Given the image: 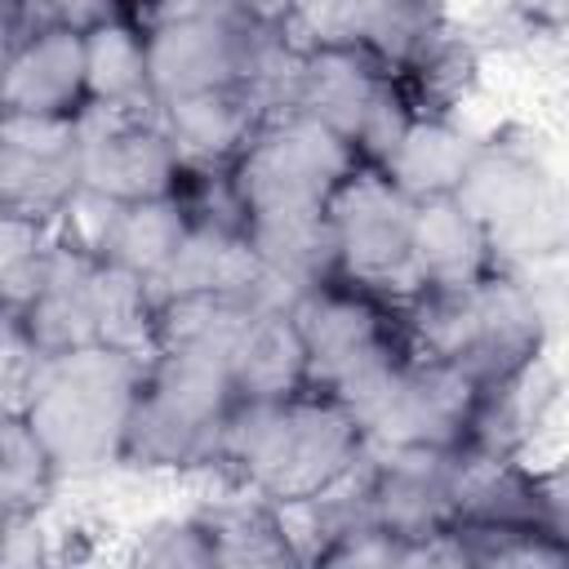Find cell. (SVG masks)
I'll return each instance as SVG.
<instances>
[{
  "label": "cell",
  "instance_id": "ba28073f",
  "mask_svg": "<svg viewBox=\"0 0 569 569\" xmlns=\"http://www.w3.org/2000/svg\"><path fill=\"white\" fill-rule=\"evenodd\" d=\"M485 227L498 267H547L565 253V196L538 138L520 124L476 142L471 169L453 191Z\"/></svg>",
  "mask_w": 569,
  "mask_h": 569
},
{
  "label": "cell",
  "instance_id": "8992f818",
  "mask_svg": "<svg viewBox=\"0 0 569 569\" xmlns=\"http://www.w3.org/2000/svg\"><path fill=\"white\" fill-rule=\"evenodd\" d=\"M267 111H298L333 129L360 164L382 169L405 124L413 120L409 98L400 93L396 67L356 44L289 49L276 76L262 84Z\"/></svg>",
  "mask_w": 569,
  "mask_h": 569
},
{
  "label": "cell",
  "instance_id": "7a4b0ae2",
  "mask_svg": "<svg viewBox=\"0 0 569 569\" xmlns=\"http://www.w3.org/2000/svg\"><path fill=\"white\" fill-rule=\"evenodd\" d=\"M142 369L147 356L107 342L36 351L18 396V418L49 453L58 480L120 467Z\"/></svg>",
  "mask_w": 569,
  "mask_h": 569
},
{
  "label": "cell",
  "instance_id": "5b68a950",
  "mask_svg": "<svg viewBox=\"0 0 569 569\" xmlns=\"http://www.w3.org/2000/svg\"><path fill=\"white\" fill-rule=\"evenodd\" d=\"M231 409H236V387L227 356L196 347L151 351L124 427L120 467H142V471L218 467Z\"/></svg>",
  "mask_w": 569,
  "mask_h": 569
},
{
  "label": "cell",
  "instance_id": "d590c367",
  "mask_svg": "<svg viewBox=\"0 0 569 569\" xmlns=\"http://www.w3.org/2000/svg\"><path fill=\"white\" fill-rule=\"evenodd\" d=\"M538 31H547L551 40L565 31V18H569V0H511Z\"/></svg>",
  "mask_w": 569,
  "mask_h": 569
},
{
  "label": "cell",
  "instance_id": "7402d4cb",
  "mask_svg": "<svg viewBox=\"0 0 569 569\" xmlns=\"http://www.w3.org/2000/svg\"><path fill=\"white\" fill-rule=\"evenodd\" d=\"M227 369H231V387H236V400H280V396H293L307 387V351H302V338H298V325L289 316V307H258L231 356H227Z\"/></svg>",
  "mask_w": 569,
  "mask_h": 569
},
{
  "label": "cell",
  "instance_id": "44dd1931",
  "mask_svg": "<svg viewBox=\"0 0 569 569\" xmlns=\"http://www.w3.org/2000/svg\"><path fill=\"white\" fill-rule=\"evenodd\" d=\"M556 396H560V378H556V369L547 365V351H542L529 365H520L516 373H507V378H498L480 391L467 449L525 458L533 436L547 427V418L556 409Z\"/></svg>",
  "mask_w": 569,
  "mask_h": 569
},
{
  "label": "cell",
  "instance_id": "30bf717a",
  "mask_svg": "<svg viewBox=\"0 0 569 569\" xmlns=\"http://www.w3.org/2000/svg\"><path fill=\"white\" fill-rule=\"evenodd\" d=\"M360 164V156L320 120L298 111H267L240 156L227 164L244 222L320 213L333 187Z\"/></svg>",
  "mask_w": 569,
  "mask_h": 569
},
{
  "label": "cell",
  "instance_id": "f35d334b",
  "mask_svg": "<svg viewBox=\"0 0 569 569\" xmlns=\"http://www.w3.org/2000/svg\"><path fill=\"white\" fill-rule=\"evenodd\" d=\"M9 525H18V516H9V511H4V507H0V538H4V533H9Z\"/></svg>",
  "mask_w": 569,
  "mask_h": 569
},
{
  "label": "cell",
  "instance_id": "f546056e",
  "mask_svg": "<svg viewBox=\"0 0 569 569\" xmlns=\"http://www.w3.org/2000/svg\"><path fill=\"white\" fill-rule=\"evenodd\" d=\"M53 485H58V471H53L49 453L40 449L31 427L13 413L9 431L0 440V507L18 520H31L49 502Z\"/></svg>",
  "mask_w": 569,
  "mask_h": 569
},
{
  "label": "cell",
  "instance_id": "484cf974",
  "mask_svg": "<svg viewBox=\"0 0 569 569\" xmlns=\"http://www.w3.org/2000/svg\"><path fill=\"white\" fill-rule=\"evenodd\" d=\"M218 569H276L298 565V551L289 542L284 516L276 502L244 489V498H222L196 511Z\"/></svg>",
  "mask_w": 569,
  "mask_h": 569
},
{
  "label": "cell",
  "instance_id": "603a6c76",
  "mask_svg": "<svg viewBox=\"0 0 569 569\" xmlns=\"http://www.w3.org/2000/svg\"><path fill=\"white\" fill-rule=\"evenodd\" d=\"M284 36L298 49L356 44V49L378 53L391 67H400L405 53L413 49L396 0H293Z\"/></svg>",
  "mask_w": 569,
  "mask_h": 569
},
{
  "label": "cell",
  "instance_id": "ffe728a7",
  "mask_svg": "<svg viewBox=\"0 0 569 569\" xmlns=\"http://www.w3.org/2000/svg\"><path fill=\"white\" fill-rule=\"evenodd\" d=\"M262 116H267V98L258 93V84L204 89L156 107V120L178 147L182 164H231L249 142V133L262 124Z\"/></svg>",
  "mask_w": 569,
  "mask_h": 569
},
{
  "label": "cell",
  "instance_id": "6da1fadb",
  "mask_svg": "<svg viewBox=\"0 0 569 569\" xmlns=\"http://www.w3.org/2000/svg\"><path fill=\"white\" fill-rule=\"evenodd\" d=\"M365 458L356 413L316 387L280 400H236L218 467L276 507H302L338 489Z\"/></svg>",
  "mask_w": 569,
  "mask_h": 569
},
{
  "label": "cell",
  "instance_id": "ac0fdd59",
  "mask_svg": "<svg viewBox=\"0 0 569 569\" xmlns=\"http://www.w3.org/2000/svg\"><path fill=\"white\" fill-rule=\"evenodd\" d=\"M84 31H22L0 62V116L76 120L84 111Z\"/></svg>",
  "mask_w": 569,
  "mask_h": 569
},
{
  "label": "cell",
  "instance_id": "cb8c5ba5",
  "mask_svg": "<svg viewBox=\"0 0 569 569\" xmlns=\"http://www.w3.org/2000/svg\"><path fill=\"white\" fill-rule=\"evenodd\" d=\"M476 142L480 138L467 124H458V116H413L391 156L382 160V173L409 200L453 196L471 169Z\"/></svg>",
  "mask_w": 569,
  "mask_h": 569
},
{
  "label": "cell",
  "instance_id": "d6a6232c",
  "mask_svg": "<svg viewBox=\"0 0 569 569\" xmlns=\"http://www.w3.org/2000/svg\"><path fill=\"white\" fill-rule=\"evenodd\" d=\"M18 9H22V31H44V27L89 31L107 18H129L124 0H18Z\"/></svg>",
  "mask_w": 569,
  "mask_h": 569
},
{
  "label": "cell",
  "instance_id": "4316f807",
  "mask_svg": "<svg viewBox=\"0 0 569 569\" xmlns=\"http://www.w3.org/2000/svg\"><path fill=\"white\" fill-rule=\"evenodd\" d=\"M80 40H84V107L156 111L142 31L129 18H107L89 27Z\"/></svg>",
  "mask_w": 569,
  "mask_h": 569
},
{
  "label": "cell",
  "instance_id": "836d02e7",
  "mask_svg": "<svg viewBox=\"0 0 569 569\" xmlns=\"http://www.w3.org/2000/svg\"><path fill=\"white\" fill-rule=\"evenodd\" d=\"M31 365H36V347H31L27 329H22V316L9 311V307H0V391L13 405L22 396V382H27Z\"/></svg>",
  "mask_w": 569,
  "mask_h": 569
},
{
  "label": "cell",
  "instance_id": "e575fe53",
  "mask_svg": "<svg viewBox=\"0 0 569 569\" xmlns=\"http://www.w3.org/2000/svg\"><path fill=\"white\" fill-rule=\"evenodd\" d=\"M231 13H240L244 22H253V27H271V31H284V22H289V4L293 0H222Z\"/></svg>",
  "mask_w": 569,
  "mask_h": 569
},
{
  "label": "cell",
  "instance_id": "2e32d148",
  "mask_svg": "<svg viewBox=\"0 0 569 569\" xmlns=\"http://www.w3.org/2000/svg\"><path fill=\"white\" fill-rule=\"evenodd\" d=\"M453 453L458 449H391L369 445L356 467L369 520L391 538L422 542L453 520L449 485H453Z\"/></svg>",
  "mask_w": 569,
  "mask_h": 569
},
{
  "label": "cell",
  "instance_id": "1f68e13d",
  "mask_svg": "<svg viewBox=\"0 0 569 569\" xmlns=\"http://www.w3.org/2000/svg\"><path fill=\"white\" fill-rule=\"evenodd\" d=\"M129 560L133 565H151V569H218L213 547H209V538H204L196 516L160 520V525L142 529L133 551H129Z\"/></svg>",
  "mask_w": 569,
  "mask_h": 569
},
{
  "label": "cell",
  "instance_id": "8fae6325",
  "mask_svg": "<svg viewBox=\"0 0 569 569\" xmlns=\"http://www.w3.org/2000/svg\"><path fill=\"white\" fill-rule=\"evenodd\" d=\"M480 382L440 360L409 351L369 396L351 405L369 445L391 449H462L476 422Z\"/></svg>",
  "mask_w": 569,
  "mask_h": 569
},
{
  "label": "cell",
  "instance_id": "ab89813d",
  "mask_svg": "<svg viewBox=\"0 0 569 569\" xmlns=\"http://www.w3.org/2000/svg\"><path fill=\"white\" fill-rule=\"evenodd\" d=\"M138 4H147V0H124V13H133Z\"/></svg>",
  "mask_w": 569,
  "mask_h": 569
},
{
  "label": "cell",
  "instance_id": "7c38bea8",
  "mask_svg": "<svg viewBox=\"0 0 569 569\" xmlns=\"http://www.w3.org/2000/svg\"><path fill=\"white\" fill-rule=\"evenodd\" d=\"M325 218L333 231L342 280H356L400 302L413 293V276H409L413 200L396 191L382 169L356 164L325 200Z\"/></svg>",
  "mask_w": 569,
  "mask_h": 569
},
{
  "label": "cell",
  "instance_id": "d4e9b609",
  "mask_svg": "<svg viewBox=\"0 0 569 569\" xmlns=\"http://www.w3.org/2000/svg\"><path fill=\"white\" fill-rule=\"evenodd\" d=\"M480 58L485 53L471 44L462 22H440L431 36H422L396 67L400 93L409 98L413 116H453L476 89Z\"/></svg>",
  "mask_w": 569,
  "mask_h": 569
},
{
  "label": "cell",
  "instance_id": "e0dca14e",
  "mask_svg": "<svg viewBox=\"0 0 569 569\" xmlns=\"http://www.w3.org/2000/svg\"><path fill=\"white\" fill-rule=\"evenodd\" d=\"M89 196V191H84ZM98 213L80 218L76 209H67L58 222V231L76 244H84L89 253L142 276L147 284L160 280V271L169 267L182 231H187V213L178 204V196H151V200H102L89 196Z\"/></svg>",
  "mask_w": 569,
  "mask_h": 569
},
{
  "label": "cell",
  "instance_id": "4fadbf2b",
  "mask_svg": "<svg viewBox=\"0 0 569 569\" xmlns=\"http://www.w3.org/2000/svg\"><path fill=\"white\" fill-rule=\"evenodd\" d=\"M80 142V191L102 200H151L173 196L182 156L160 129L156 111L84 107L76 116Z\"/></svg>",
  "mask_w": 569,
  "mask_h": 569
},
{
  "label": "cell",
  "instance_id": "8d00e7d4",
  "mask_svg": "<svg viewBox=\"0 0 569 569\" xmlns=\"http://www.w3.org/2000/svg\"><path fill=\"white\" fill-rule=\"evenodd\" d=\"M18 36H22V9L18 0H0V62L18 44Z\"/></svg>",
  "mask_w": 569,
  "mask_h": 569
},
{
  "label": "cell",
  "instance_id": "3957f363",
  "mask_svg": "<svg viewBox=\"0 0 569 569\" xmlns=\"http://www.w3.org/2000/svg\"><path fill=\"white\" fill-rule=\"evenodd\" d=\"M551 329L556 307L547 302V284H538V267H493L462 289L405 298L409 347L467 369L480 387L542 356Z\"/></svg>",
  "mask_w": 569,
  "mask_h": 569
},
{
  "label": "cell",
  "instance_id": "d6986e66",
  "mask_svg": "<svg viewBox=\"0 0 569 569\" xmlns=\"http://www.w3.org/2000/svg\"><path fill=\"white\" fill-rule=\"evenodd\" d=\"M493 267H498V258L489 249V236L458 196L413 200V227H409L413 293L462 289V284L489 276Z\"/></svg>",
  "mask_w": 569,
  "mask_h": 569
},
{
  "label": "cell",
  "instance_id": "52a82bcc",
  "mask_svg": "<svg viewBox=\"0 0 569 569\" xmlns=\"http://www.w3.org/2000/svg\"><path fill=\"white\" fill-rule=\"evenodd\" d=\"M18 316L36 351L107 342L151 356L156 347V289L62 231H53L44 280Z\"/></svg>",
  "mask_w": 569,
  "mask_h": 569
},
{
  "label": "cell",
  "instance_id": "4dcf8cb0",
  "mask_svg": "<svg viewBox=\"0 0 569 569\" xmlns=\"http://www.w3.org/2000/svg\"><path fill=\"white\" fill-rule=\"evenodd\" d=\"M53 249V227L49 222H22V218H0V307L22 311L49 267Z\"/></svg>",
  "mask_w": 569,
  "mask_h": 569
},
{
  "label": "cell",
  "instance_id": "277c9868",
  "mask_svg": "<svg viewBox=\"0 0 569 569\" xmlns=\"http://www.w3.org/2000/svg\"><path fill=\"white\" fill-rule=\"evenodd\" d=\"M129 22L142 31L156 107L227 84H258L262 93L293 49L284 31L253 27L222 0H147Z\"/></svg>",
  "mask_w": 569,
  "mask_h": 569
},
{
  "label": "cell",
  "instance_id": "9c48e42d",
  "mask_svg": "<svg viewBox=\"0 0 569 569\" xmlns=\"http://www.w3.org/2000/svg\"><path fill=\"white\" fill-rule=\"evenodd\" d=\"M289 316L307 351V387L338 396L347 409L413 351L405 338V302L342 276L293 293Z\"/></svg>",
  "mask_w": 569,
  "mask_h": 569
},
{
  "label": "cell",
  "instance_id": "74e56055",
  "mask_svg": "<svg viewBox=\"0 0 569 569\" xmlns=\"http://www.w3.org/2000/svg\"><path fill=\"white\" fill-rule=\"evenodd\" d=\"M13 413H18V405L0 391V440H4V431H9V418H13Z\"/></svg>",
  "mask_w": 569,
  "mask_h": 569
},
{
  "label": "cell",
  "instance_id": "f1b7e54d",
  "mask_svg": "<svg viewBox=\"0 0 569 569\" xmlns=\"http://www.w3.org/2000/svg\"><path fill=\"white\" fill-rule=\"evenodd\" d=\"M462 565L480 569H560L569 565V538L551 529H502V525H449Z\"/></svg>",
  "mask_w": 569,
  "mask_h": 569
},
{
  "label": "cell",
  "instance_id": "83f0119b",
  "mask_svg": "<svg viewBox=\"0 0 569 569\" xmlns=\"http://www.w3.org/2000/svg\"><path fill=\"white\" fill-rule=\"evenodd\" d=\"M244 236L262 258V267L271 271V280H280L289 293H302L338 276V249L325 209L293 218H253L244 222Z\"/></svg>",
  "mask_w": 569,
  "mask_h": 569
},
{
  "label": "cell",
  "instance_id": "5bb4252c",
  "mask_svg": "<svg viewBox=\"0 0 569 569\" xmlns=\"http://www.w3.org/2000/svg\"><path fill=\"white\" fill-rule=\"evenodd\" d=\"M449 525H502V529H551L569 538V507L560 471H538L516 453L458 449L449 485Z\"/></svg>",
  "mask_w": 569,
  "mask_h": 569
},
{
  "label": "cell",
  "instance_id": "9a60e30c",
  "mask_svg": "<svg viewBox=\"0 0 569 569\" xmlns=\"http://www.w3.org/2000/svg\"><path fill=\"white\" fill-rule=\"evenodd\" d=\"M80 196L76 120L0 116V218L58 222Z\"/></svg>",
  "mask_w": 569,
  "mask_h": 569
}]
</instances>
